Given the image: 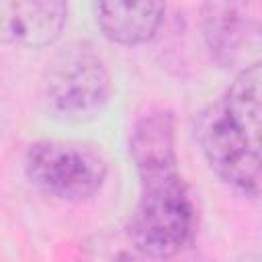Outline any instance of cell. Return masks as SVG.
I'll list each match as a JSON object with an SVG mask.
<instances>
[{"instance_id":"52a82bcc","label":"cell","mask_w":262,"mask_h":262,"mask_svg":"<svg viewBox=\"0 0 262 262\" xmlns=\"http://www.w3.org/2000/svg\"><path fill=\"white\" fill-rule=\"evenodd\" d=\"M96 25L102 35L119 45H141L149 41L166 14L162 2H96Z\"/></svg>"},{"instance_id":"7a4b0ae2","label":"cell","mask_w":262,"mask_h":262,"mask_svg":"<svg viewBox=\"0 0 262 262\" xmlns=\"http://www.w3.org/2000/svg\"><path fill=\"white\" fill-rule=\"evenodd\" d=\"M141 194L129 221L133 246L149 258H172L192 237L194 205L178 168L141 174Z\"/></svg>"},{"instance_id":"5b68a950","label":"cell","mask_w":262,"mask_h":262,"mask_svg":"<svg viewBox=\"0 0 262 262\" xmlns=\"http://www.w3.org/2000/svg\"><path fill=\"white\" fill-rule=\"evenodd\" d=\"M68 4L61 0L43 2H0V39L18 47L51 45L63 31Z\"/></svg>"},{"instance_id":"277c9868","label":"cell","mask_w":262,"mask_h":262,"mask_svg":"<svg viewBox=\"0 0 262 262\" xmlns=\"http://www.w3.org/2000/svg\"><path fill=\"white\" fill-rule=\"evenodd\" d=\"M27 178L59 201L92 199L104 184L108 166L100 151L68 141H37L25 156Z\"/></svg>"},{"instance_id":"ba28073f","label":"cell","mask_w":262,"mask_h":262,"mask_svg":"<svg viewBox=\"0 0 262 262\" xmlns=\"http://www.w3.org/2000/svg\"><path fill=\"white\" fill-rule=\"evenodd\" d=\"M131 156L139 176L178 168L174 149V121L170 113L151 111L131 131Z\"/></svg>"},{"instance_id":"3957f363","label":"cell","mask_w":262,"mask_h":262,"mask_svg":"<svg viewBox=\"0 0 262 262\" xmlns=\"http://www.w3.org/2000/svg\"><path fill=\"white\" fill-rule=\"evenodd\" d=\"M113 92L104 59L86 43L61 49L43 78V100L47 111L68 123L96 119Z\"/></svg>"},{"instance_id":"8992f818","label":"cell","mask_w":262,"mask_h":262,"mask_svg":"<svg viewBox=\"0 0 262 262\" xmlns=\"http://www.w3.org/2000/svg\"><path fill=\"white\" fill-rule=\"evenodd\" d=\"M201 10L203 35L213 59L221 66L233 63L254 31L252 6L246 2H207Z\"/></svg>"},{"instance_id":"6da1fadb","label":"cell","mask_w":262,"mask_h":262,"mask_svg":"<svg viewBox=\"0 0 262 262\" xmlns=\"http://www.w3.org/2000/svg\"><path fill=\"white\" fill-rule=\"evenodd\" d=\"M260 63L244 68L199 125V143L211 170L254 199L260 194Z\"/></svg>"}]
</instances>
